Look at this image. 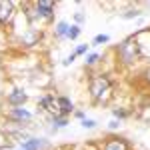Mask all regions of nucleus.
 Segmentation results:
<instances>
[{
    "label": "nucleus",
    "mask_w": 150,
    "mask_h": 150,
    "mask_svg": "<svg viewBox=\"0 0 150 150\" xmlns=\"http://www.w3.org/2000/svg\"><path fill=\"white\" fill-rule=\"evenodd\" d=\"M118 54L122 58L124 64H132L140 58V44L136 42V38H128L118 46Z\"/></svg>",
    "instance_id": "f257e3e1"
},
{
    "label": "nucleus",
    "mask_w": 150,
    "mask_h": 150,
    "mask_svg": "<svg viewBox=\"0 0 150 150\" xmlns=\"http://www.w3.org/2000/svg\"><path fill=\"white\" fill-rule=\"evenodd\" d=\"M110 90V80L102 76V74H98V76H94L92 80H90V92H92L94 98H100L104 94Z\"/></svg>",
    "instance_id": "f03ea898"
},
{
    "label": "nucleus",
    "mask_w": 150,
    "mask_h": 150,
    "mask_svg": "<svg viewBox=\"0 0 150 150\" xmlns=\"http://www.w3.org/2000/svg\"><path fill=\"white\" fill-rule=\"evenodd\" d=\"M40 104H42V108H46L48 112H52L54 116L60 114V108H58V102L52 98V96H44L42 100H40Z\"/></svg>",
    "instance_id": "7ed1b4c3"
},
{
    "label": "nucleus",
    "mask_w": 150,
    "mask_h": 150,
    "mask_svg": "<svg viewBox=\"0 0 150 150\" xmlns=\"http://www.w3.org/2000/svg\"><path fill=\"white\" fill-rule=\"evenodd\" d=\"M36 8L38 12L42 14V16H52V12H54V2H50V0H38V4H36Z\"/></svg>",
    "instance_id": "20e7f679"
},
{
    "label": "nucleus",
    "mask_w": 150,
    "mask_h": 150,
    "mask_svg": "<svg viewBox=\"0 0 150 150\" xmlns=\"http://www.w3.org/2000/svg\"><path fill=\"white\" fill-rule=\"evenodd\" d=\"M12 16V2H0V22H8Z\"/></svg>",
    "instance_id": "39448f33"
},
{
    "label": "nucleus",
    "mask_w": 150,
    "mask_h": 150,
    "mask_svg": "<svg viewBox=\"0 0 150 150\" xmlns=\"http://www.w3.org/2000/svg\"><path fill=\"white\" fill-rule=\"evenodd\" d=\"M104 150H128V144L122 138H112V140L106 142Z\"/></svg>",
    "instance_id": "423d86ee"
},
{
    "label": "nucleus",
    "mask_w": 150,
    "mask_h": 150,
    "mask_svg": "<svg viewBox=\"0 0 150 150\" xmlns=\"http://www.w3.org/2000/svg\"><path fill=\"white\" fill-rule=\"evenodd\" d=\"M24 102H26V94L20 92V90H14L8 96V104H12V106H22Z\"/></svg>",
    "instance_id": "0eeeda50"
},
{
    "label": "nucleus",
    "mask_w": 150,
    "mask_h": 150,
    "mask_svg": "<svg viewBox=\"0 0 150 150\" xmlns=\"http://www.w3.org/2000/svg\"><path fill=\"white\" fill-rule=\"evenodd\" d=\"M56 102H58V108H60V114H68L70 110L74 108V106H72V102H70L66 96H60V98H56Z\"/></svg>",
    "instance_id": "6e6552de"
},
{
    "label": "nucleus",
    "mask_w": 150,
    "mask_h": 150,
    "mask_svg": "<svg viewBox=\"0 0 150 150\" xmlns=\"http://www.w3.org/2000/svg\"><path fill=\"white\" fill-rule=\"evenodd\" d=\"M8 116H10L12 120H30V112H26L22 108H14Z\"/></svg>",
    "instance_id": "1a4fd4ad"
},
{
    "label": "nucleus",
    "mask_w": 150,
    "mask_h": 150,
    "mask_svg": "<svg viewBox=\"0 0 150 150\" xmlns=\"http://www.w3.org/2000/svg\"><path fill=\"white\" fill-rule=\"evenodd\" d=\"M44 142L42 140H36V138H30V140H24V144H22V148L24 150H38L40 146H42Z\"/></svg>",
    "instance_id": "9d476101"
},
{
    "label": "nucleus",
    "mask_w": 150,
    "mask_h": 150,
    "mask_svg": "<svg viewBox=\"0 0 150 150\" xmlns=\"http://www.w3.org/2000/svg\"><path fill=\"white\" fill-rule=\"evenodd\" d=\"M68 30H70V26L66 22H58V26H56V36H58V38L68 36Z\"/></svg>",
    "instance_id": "9b49d317"
},
{
    "label": "nucleus",
    "mask_w": 150,
    "mask_h": 150,
    "mask_svg": "<svg viewBox=\"0 0 150 150\" xmlns=\"http://www.w3.org/2000/svg\"><path fill=\"white\" fill-rule=\"evenodd\" d=\"M52 124H56L54 128H62V126H66V124H68V120H66V118H60V116H54Z\"/></svg>",
    "instance_id": "f8f14e48"
},
{
    "label": "nucleus",
    "mask_w": 150,
    "mask_h": 150,
    "mask_svg": "<svg viewBox=\"0 0 150 150\" xmlns=\"http://www.w3.org/2000/svg\"><path fill=\"white\" fill-rule=\"evenodd\" d=\"M78 34H80V28H78V26H70V30H68V38L70 40L78 38Z\"/></svg>",
    "instance_id": "ddd939ff"
},
{
    "label": "nucleus",
    "mask_w": 150,
    "mask_h": 150,
    "mask_svg": "<svg viewBox=\"0 0 150 150\" xmlns=\"http://www.w3.org/2000/svg\"><path fill=\"white\" fill-rule=\"evenodd\" d=\"M104 42H108V36L106 34H98L94 38V44H104Z\"/></svg>",
    "instance_id": "4468645a"
},
{
    "label": "nucleus",
    "mask_w": 150,
    "mask_h": 150,
    "mask_svg": "<svg viewBox=\"0 0 150 150\" xmlns=\"http://www.w3.org/2000/svg\"><path fill=\"white\" fill-rule=\"evenodd\" d=\"M82 126H84V128H94V126H96V122H94V120H86V118H84V120H82Z\"/></svg>",
    "instance_id": "2eb2a0df"
},
{
    "label": "nucleus",
    "mask_w": 150,
    "mask_h": 150,
    "mask_svg": "<svg viewBox=\"0 0 150 150\" xmlns=\"http://www.w3.org/2000/svg\"><path fill=\"white\" fill-rule=\"evenodd\" d=\"M98 58H100L98 54H90V56L86 58V62H88V64H94V62H98Z\"/></svg>",
    "instance_id": "dca6fc26"
},
{
    "label": "nucleus",
    "mask_w": 150,
    "mask_h": 150,
    "mask_svg": "<svg viewBox=\"0 0 150 150\" xmlns=\"http://www.w3.org/2000/svg\"><path fill=\"white\" fill-rule=\"evenodd\" d=\"M86 50H88V44H82V46L76 48V52H74V54H84Z\"/></svg>",
    "instance_id": "f3484780"
},
{
    "label": "nucleus",
    "mask_w": 150,
    "mask_h": 150,
    "mask_svg": "<svg viewBox=\"0 0 150 150\" xmlns=\"http://www.w3.org/2000/svg\"><path fill=\"white\" fill-rule=\"evenodd\" d=\"M114 116H118V118H124V116H128V112H122V110H114Z\"/></svg>",
    "instance_id": "a211bd4d"
},
{
    "label": "nucleus",
    "mask_w": 150,
    "mask_h": 150,
    "mask_svg": "<svg viewBox=\"0 0 150 150\" xmlns=\"http://www.w3.org/2000/svg\"><path fill=\"white\" fill-rule=\"evenodd\" d=\"M132 16H138V12L134 10V12H126V14H124V18H132Z\"/></svg>",
    "instance_id": "6ab92c4d"
},
{
    "label": "nucleus",
    "mask_w": 150,
    "mask_h": 150,
    "mask_svg": "<svg viewBox=\"0 0 150 150\" xmlns=\"http://www.w3.org/2000/svg\"><path fill=\"white\" fill-rule=\"evenodd\" d=\"M82 20H84V14L78 12V14H76V22H82Z\"/></svg>",
    "instance_id": "aec40b11"
},
{
    "label": "nucleus",
    "mask_w": 150,
    "mask_h": 150,
    "mask_svg": "<svg viewBox=\"0 0 150 150\" xmlns=\"http://www.w3.org/2000/svg\"><path fill=\"white\" fill-rule=\"evenodd\" d=\"M146 78H148V82H150V70H146Z\"/></svg>",
    "instance_id": "412c9836"
},
{
    "label": "nucleus",
    "mask_w": 150,
    "mask_h": 150,
    "mask_svg": "<svg viewBox=\"0 0 150 150\" xmlns=\"http://www.w3.org/2000/svg\"><path fill=\"white\" fill-rule=\"evenodd\" d=\"M20 150H24V148H20Z\"/></svg>",
    "instance_id": "4be33fe9"
}]
</instances>
